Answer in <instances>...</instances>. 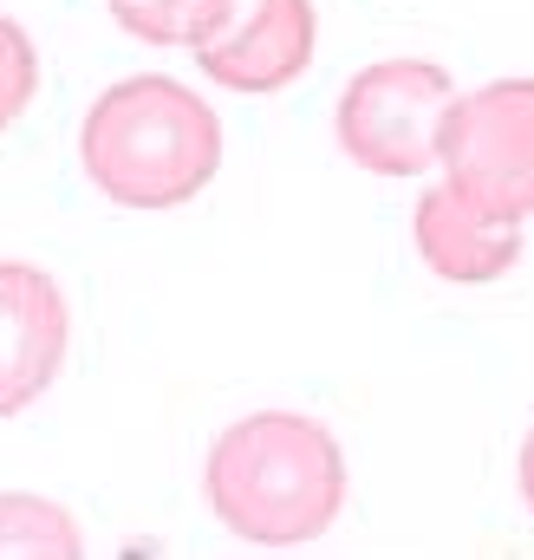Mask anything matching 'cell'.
Returning a JSON list of instances; mask_svg holds the SVG:
<instances>
[{"mask_svg":"<svg viewBox=\"0 0 534 560\" xmlns=\"http://www.w3.org/2000/svg\"><path fill=\"white\" fill-rule=\"evenodd\" d=\"M202 495L235 541L306 548L346 515V450L306 411H255L209 443Z\"/></svg>","mask_w":534,"mask_h":560,"instance_id":"obj_1","label":"cell"},{"mask_svg":"<svg viewBox=\"0 0 534 560\" xmlns=\"http://www.w3.org/2000/svg\"><path fill=\"white\" fill-rule=\"evenodd\" d=\"M216 0H112L118 26L131 39H150V46H189L196 26L209 20Z\"/></svg>","mask_w":534,"mask_h":560,"instance_id":"obj_9","label":"cell"},{"mask_svg":"<svg viewBox=\"0 0 534 560\" xmlns=\"http://www.w3.org/2000/svg\"><path fill=\"white\" fill-rule=\"evenodd\" d=\"M66 346H72V313L59 280L33 261H0V423L53 392Z\"/></svg>","mask_w":534,"mask_h":560,"instance_id":"obj_6","label":"cell"},{"mask_svg":"<svg viewBox=\"0 0 534 560\" xmlns=\"http://www.w3.org/2000/svg\"><path fill=\"white\" fill-rule=\"evenodd\" d=\"M437 163L502 222L534 215V79H496L450 105Z\"/></svg>","mask_w":534,"mask_h":560,"instance_id":"obj_4","label":"cell"},{"mask_svg":"<svg viewBox=\"0 0 534 560\" xmlns=\"http://www.w3.org/2000/svg\"><path fill=\"white\" fill-rule=\"evenodd\" d=\"M79 163L92 189L118 209H183L222 170V118L163 72L118 79L79 125Z\"/></svg>","mask_w":534,"mask_h":560,"instance_id":"obj_2","label":"cell"},{"mask_svg":"<svg viewBox=\"0 0 534 560\" xmlns=\"http://www.w3.org/2000/svg\"><path fill=\"white\" fill-rule=\"evenodd\" d=\"M85 548L79 522L46 495H0V560H72Z\"/></svg>","mask_w":534,"mask_h":560,"instance_id":"obj_8","label":"cell"},{"mask_svg":"<svg viewBox=\"0 0 534 560\" xmlns=\"http://www.w3.org/2000/svg\"><path fill=\"white\" fill-rule=\"evenodd\" d=\"M410 242L423 255V268L437 280H456V287H489L522 261V222H502L489 215L476 196H463L450 176L417 202L410 215Z\"/></svg>","mask_w":534,"mask_h":560,"instance_id":"obj_7","label":"cell"},{"mask_svg":"<svg viewBox=\"0 0 534 560\" xmlns=\"http://www.w3.org/2000/svg\"><path fill=\"white\" fill-rule=\"evenodd\" d=\"M33 98H39V52H33V33L0 13V138L26 118Z\"/></svg>","mask_w":534,"mask_h":560,"instance_id":"obj_10","label":"cell"},{"mask_svg":"<svg viewBox=\"0 0 534 560\" xmlns=\"http://www.w3.org/2000/svg\"><path fill=\"white\" fill-rule=\"evenodd\" d=\"M313 0H216L189 52L222 92H287L313 66Z\"/></svg>","mask_w":534,"mask_h":560,"instance_id":"obj_5","label":"cell"},{"mask_svg":"<svg viewBox=\"0 0 534 560\" xmlns=\"http://www.w3.org/2000/svg\"><path fill=\"white\" fill-rule=\"evenodd\" d=\"M456 79L437 59H379L339 92V150L372 176H423L443 150Z\"/></svg>","mask_w":534,"mask_h":560,"instance_id":"obj_3","label":"cell"},{"mask_svg":"<svg viewBox=\"0 0 534 560\" xmlns=\"http://www.w3.org/2000/svg\"><path fill=\"white\" fill-rule=\"evenodd\" d=\"M515 482H522V502H529V515H534V430L522 436V463H515Z\"/></svg>","mask_w":534,"mask_h":560,"instance_id":"obj_11","label":"cell"}]
</instances>
